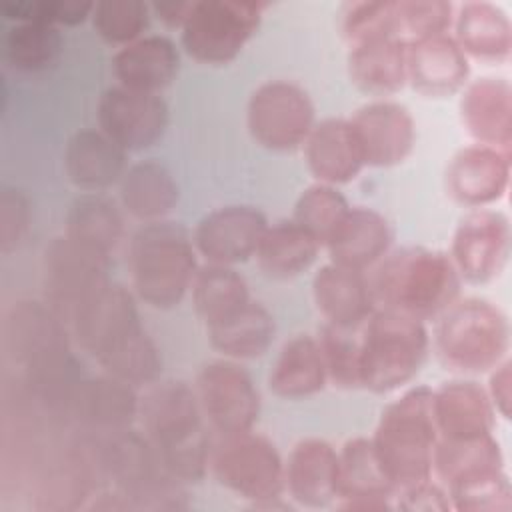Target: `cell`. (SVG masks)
Here are the masks:
<instances>
[{
  "label": "cell",
  "mask_w": 512,
  "mask_h": 512,
  "mask_svg": "<svg viewBox=\"0 0 512 512\" xmlns=\"http://www.w3.org/2000/svg\"><path fill=\"white\" fill-rule=\"evenodd\" d=\"M190 294L194 310L204 326L230 316L252 300L246 278L234 266L212 262L200 264Z\"/></svg>",
  "instance_id": "cell-36"
},
{
  "label": "cell",
  "mask_w": 512,
  "mask_h": 512,
  "mask_svg": "<svg viewBox=\"0 0 512 512\" xmlns=\"http://www.w3.org/2000/svg\"><path fill=\"white\" fill-rule=\"evenodd\" d=\"M284 492L302 508L332 506L338 496V450L324 438L298 440L284 460Z\"/></svg>",
  "instance_id": "cell-21"
},
{
  "label": "cell",
  "mask_w": 512,
  "mask_h": 512,
  "mask_svg": "<svg viewBox=\"0 0 512 512\" xmlns=\"http://www.w3.org/2000/svg\"><path fill=\"white\" fill-rule=\"evenodd\" d=\"M348 76L352 84L376 100L398 94L406 84V44L380 38L348 48Z\"/></svg>",
  "instance_id": "cell-31"
},
{
  "label": "cell",
  "mask_w": 512,
  "mask_h": 512,
  "mask_svg": "<svg viewBox=\"0 0 512 512\" xmlns=\"http://www.w3.org/2000/svg\"><path fill=\"white\" fill-rule=\"evenodd\" d=\"M486 394L492 402V408L504 420H510L512 414V362L510 358L502 360L496 368L488 372Z\"/></svg>",
  "instance_id": "cell-49"
},
{
  "label": "cell",
  "mask_w": 512,
  "mask_h": 512,
  "mask_svg": "<svg viewBox=\"0 0 512 512\" xmlns=\"http://www.w3.org/2000/svg\"><path fill=\"white\" fill-rule=\"evenodd\" d=\"M180 72V50L164 34H144L118 48L112 56V74L120 86L160 94Z\"/></svg>",
  "instance_id": "cell-27"
},
{
  "label": "cell",
  "mask_w": 512,
  "mask_h": 512,
  "mask_svg": "<svg viewBox=\"0 0 512 512\" xmlns=\"http://www.w3.org/2000/svg\"><path fill=\"white\" fill-rule=\"evenodd\" d=\"M194 0H166V2H152L150 10L152 14L166 24L168 28H182L190 10H192Z\"/></svg>",
  "instance_id": "cell-50"
},
{
  "label": "cell",
  "mask_w": 512,
  "mask_h": 512,
  "mask_svg": "<svg viewBox=\"0 0 512 512\" xmlns=\"http://www.w3.org/2000/svg\"><path fill=\"white\" fill-rule=\"evenodd\" d=\"M312 298L324 324L358 330L374 314L376 304L368 272L334 262L322 264L312 278Z\"/></svg>",
  "instance_id": "cell-23"
},
{
  "label": "cell",
  "mask_w": 512,
  "mask_h": 512,
  "mask_svg": "<svg viewBox=\"0 0 512 512\" xmlns=\"http://www.w3.org/2000/svg\"><path fill=\"white\" fill-rule=\"evenodd\" d=\"M208 472L220 486L250 502L252 508H286L284 460L276 444L254 430L218 434L212 440Z\"/></svg>",
  "instance_id": "cell-7"
},
{
  "label": "cell",
  "mask_w": 512,
  "mask_h": 512,
  "mask_svg": "<svg viewBox=\"0 0 512 512\" xmlns=\"http://www.w3.org/2000/svg\"><path fill=\"white\" fill-rule=\"evenodd\" d=\"M110 280V256L66 234L46 244L42 254L44 302L66 324H70L74 312Z\"/></svg>",
  "instance_id": "cell-10"
},
{
  "label": "cell",
  "mask_w": 512,
  "mask_h": 512,
  "mask_svg": "<svg viewBox=\"0 0 512 512\" xmlns=\"http://www.w3.org/2000/svg\"><path fill=\"white\" fill-rule=\"evenodd\" d=\"M448 196L470 210L500 202L510 186V152L468 144L450 158L444 174Z\"/></svg>",
  "instance_id": "cell-16"
},
{
  "label": "cell",
  "mask_w": 512,
  "mask_h": 512,
  "mask_svg": "<svg viewBox=\"0 0 512 512\" xmlns=\"http://www.w3.org/2000/svg\"><path fill=\"white\" fill-rule=\"evenodd\" d=\"M460 122L474 144L504 152L512 148V86L500 76L470 80L458 102Z\"/></svg>",
  "instance_id": "cell-20"
},
{
  "label": "cell",
  "mask_w": 512,
  "mask_h": 512,
  "mask_svg": "<svg viewBox=\"0 0 512 512\" xmlns=\"http://www.w3.org/2000/svg\"><path fill=\"white\" fill-rule=\"evenodd\" d=\"M118 196L122 210L146 224L166 220L180 200V188L162 162L140 160L126 168L118 182Z\"/></svg>",
  "instance_id": "cell-30"
},
{
  "label": "cell",
  "mask_w": 512,
  "mask_h": 512,
  "mask_svg": "<svg viewBox=\"0 0 512 512\" xmlns=\"http://www.w3.org/2000/svg\"><path fill=\"white\" fill-rule=\"evenodd\" d=\"M438 438L470 440L494 434L496 412L486 388L476 380L456 378L432 390Z\"/></svg>",
  "instance_id": "cell-24"
},
{
  "label": "cell",
  "mask_w": 512,
  "mask_h": 512,
  "mask_svg": "<svg viewBox=\"0 0 512 512\" xmlns=\"http://www.w3.org/2000/svg\"><path fill=\"white\" fill-rule=\"evenodd\" d=\"M488 468H504V454L494 434L470 440L438 438L432 456V478H438L442 486Z\"/></svg>",
  "instance_id": "cell-38"
},
{
  "label": "cell",
  "mask_w": 512,
  "mask_h": 512,
  "mask_svg": "<svg viewBox=\"0 0 512 512\" xmlns=\"http://www.w3.org/2000/svg\"><path fill=\"white\" fill-rule=\"evenodd\" d=\"M376 308L400 312L416 320H436L460 298L462 278L448 252L428 246H402L368 270Z\"/></svg>",
  "instance_id": "cell-2"
},
{
  "label": "cell",
  "mask_w": 512,
  "mask_h": 512,
  "mask_svg": "<svg viewBox=\"0 0 512 512\" xmlns=\"http://www.w3.org/2000/svg\"><path fill=\"white\" fill-rule=\"evenodd\" d=\"M138 324L142 322L134 294L120 282L110 280L74 312L68 328L78 344L96 358Z\"/></svg>",
  "instance_id": "cell-22"
},
{
  "label": "cell",
  "mask_w": 512,
  "mask_h": 512,
  "mask_svg": "<svg viewBox=\"0 0 512 512\" xmlns=\"http://www.w3.org/2000/svg\"><path fill=\"white\" fill-rule=\"evenodd\" d=\"M194 390L202 414L218 434H238L254 430L262 400L248 370L230 358H216L196 374Z\"/></svg>",
  "instance_id": "cell-11"
},
{
  "label": "cell",
  "mask_w": 512,
  "mask_h": 512,
  "mask_svg": "<svg viewBox=\"0 0 512 512\" xmlns=\"http://www.w3.org/2000/svg\"><path fill=\"white\" fill-rule=\"evenodd\" d=\"M6 20L44 22L52 26H78L90 20L94 2L90 0H10L0 6Z\"/></svg>",
  "instance_id": "cell-46"
},
{
  "label": "cell",
  "mask_w": 512,
  "mask_h": 512,
  "mask_svg": "<svg viewBox=\"0 0 512 512\" xmlns=\"http://www.w3.org/2000/svg\"><path fill=\"white\" fill-rule=\"evenodd\" d=\"M266 8L262 0H194L180 28L182 50L198 64L226 66L252 40Z\"/></svg>",
  "instance_id": "cell-8"
},
{
  "label": "cell",
  "mask_w": 512,
  "mask_h": 512,
  "mask_svg": "<svg viewBox=\"0 0 512 512\" xmlns=\"http://www.w3.org/2000/svg\"><path fill=\"white\" fill-rule=\"evenodd\" d=\"M316 338L322 350L328 382L340 390L362 388L360 328L352 330V328L322 324Z\"/></svg>",
  "instance_id": "cell-42"
},
{
  "label": "cell",
  "mask_w": 512,
  "mask_h": 512,
  "mask_svg": "<svg viewBox=\"0 0 512 512\" xmlns=\"http://www.w3.org/2000/svg\"><path fill=\"white\" fill-rule=\"evenodd\" d=\"M138 410V388L104 372L80 378L70 396L66 418L80 432H112L134 426Z\"/></svg>",
  "instance_id": "cell-18"
},
{
  "label": "cell",
  "mask_w": 512,
  "mask_h": 512,
  "mask_svg": "<svg viewBox=\"0 0 512 512\" xmlns=\"http://www.w3.org/2000/svg\"><path fill=\"white\" fill-rule=\"evenodd\" d=\"M210 346L230 360H254L268 352L276 336L272 312L258 300H248L230 316L206 326Z\"/></svg>",
  "instance_id": "cell-33"
},
{
  "label": "cell",
  "mask_w": 512,
  "mask_h": 512,
  "mask_svg": "<svg viewBox=\"0 0 512 512\" xmlns=\"http://www.w3.org/2000/svg\"><path fill=\"white\" fill-rule=\"evenodd\" d=\"M406 80L424 98H448L470 82V60L450 34L424 38L406 46Z\"/></svg>",
  "instance_id": "cell-19"
},
{
  "label": "cell",
  "mask_w": 512,
  "mask_h": 512,
  "mask_svg": "<svg viewBox=\"0 0 512 512\" xmlns=\"http://www.w3.org/2000/svg\"><path fill=\"white\" fill-rule=\"evenodd\" d=\"M348 210L350 202L336 186L314 182L300 192L290 218L308 230L324 248Z\"/></svg>",
  "instance_id": "cell-41"
},
{
  "label": "cell",
  "mask_w": 512,
  "mask_h": 512,
  "mask_svg": "<svg viewBox=\"0 0 512 512\" xmlns=\"http://www.w3.org/2000/svg\"><path fill=\"white\" fill-rule=\"evenodd\" d=\"M320 242L292 218L266 226L256 248L258 268L274 280H290L306 272L318 258Z\"/></svg>",
  "instance_id": "cell-34"
},
{
  "label": "cell",
  "mask_w": 512,
  "mask_h": 512,
  "mask_svg": "<svg viewBox=\"0 0 512 512\" xmlns=\"http://www.w3.org/2000/svg\"><path fill=\"white\" fill-rule=\"evenodd\" d=\"M128 152L112 142L100 128L74 132L64 146L66 178L82 192H102L124 176Z\"/></svg>",
  "instance_id": "cell-29"
},
{
  "label": "cell",
  "mask_w": 512,
  "mask_h": 512,
  "mask_svg": "<svg viewBox=\"0 0 512 512\" xmlns=\"http://www.w3.org/2000/svg\"><path fill=\"white\" fill-rule=\"evenodd\" d=\"M328 374L318 338L312 334H294L288 338L268 374V386L278 398L300 400L322 392Z\"/></svg>",
  "instance_id": "cell-32"
},
{
  "label": "cell",
  "mask_w": 512,
  "mask_h": 512,
  "mask_svg": "<svg viewBox=\"0 0 512 512\" xmlns=\"http://www.w3.org/2000/svg\"><path fill=\"white\" fill-rule=\"evenodd\" d=\"M430 350L426 322L376 308L360 328V378L372 394L408 386L422 370Z\"/></svg>",
  "instance_id": "cell-6"
},
{
  "label": "cell",
  "mask_w": 512,
  "mask_h": 512,
  "mask_svg": "<svg viewBox=\"0 0 512 512\" xmlns=\"http://www.w3.org/2000/svg\"><path fill=\"white\" fill-rule=\"evenodd\" d=\"M370 440L394 494L430 480L438 442L432 388H406L382 410Z\"/></svg>",
  "instance_id": "cell-4"
},
{
  "label": "cell",
  "mask_w": 512,
  "mask_h": 512,
  "mask_svg": "<svg viewBox=\"0 0 512 512\" xmlns=\"http://www.w3.org/2000/svg\"><path fill=\"white\" fill-rule=\"evenodd\" d=\"M316 126L310 94L292 80H266L246 104V128L252 140L270 152H294Z\"/></svg>",
  "instance_id": "cell-9"
},
{
  "label": "cell",
  "mask_w": 512,
  "mask_h": 512,
  "mask_svg": "<svg viewBox=\"0 0 512 512\" xmlns=\"http://www.w3.org/2000/svg\"><path fill=\"white\" fill-rule=\"evenodd\" d=\"M450 506L456 512H510L512 484L504 468H488L464 474L446 486Z\"/></svg>",
  "instance_id": "cell-40"
},
{
  "label": "cell",
  "mask_w": 512,
  "mask_h": 512,
  "mask_svg": "<svg viewBox=\"0 0 512 512\" xmlns=\"http://www.w3.org/2000/svg\"><path fill=\"white\" fill-rule=\"evenodd\" d=\"M454 42L466 54L486 64H504L512 56V22L490 0H468L454 10Z\"/></svg>",
  "instance_id": "cell-28"
},
{
  "label": "cell",
  "mask_w": 512,
  "mask_h": 512,
  "mask_svg": "<svg viewBox=\"0 0 512 512\" xmlns=\"http://www.w3.org/2000/svg\"><path fill=\"white\" fill-rule=\"evenodd\" d=\"M192 232L174 220L142 224L128 244V270L138 300L156 310L176 308L198 272Z\"/></svg>",
  "instance_id": "cell-3"
},
{
  "label": "cell",
  "mask_w": 512,
  "mask_h": 512,
  "mask_svg": "<svg viewBox=\"0 0 512 512\" xmlns=\"http://www.w3.org/2000/svg\"><path fill=\"white\" fill-rule=\"evenodd\" d=\"M30 224V202L22 190L4 186L0 194V248L12 252L24 238Z\"/></svg>",
  "instance_id": "cell-47"
},
{
  "label": "cell",
  "mask_w": 512,
  "mask_h": 512,
  "mask_svg": "<svg viewBox=\"0 0 512 512\" xmlns=\"http://www.w3.org/2000/svg\"><path fill=\"white\" fill-rule=\"evenodd\" d=\"M338 16L340 34L348 48L370 40L396 38V0L344 2Z\"/></svg>",
  "instance_id": "cell-44"
},
{
  "label": "cell",
  "mask_w": 512,
  "mask_h": 512,
  "mask_svg": "<svg viewBox=\"0 0 512 512\" xmlns=\"http://www.w3.org/2000/svg\"><path fill=\"white\" fill-rule=\"evenodd\" d=\"M64 50V34L44 22H16L4 36L6 62L20 72H40L52 66Z\"/></svg>",
  "instance_id": "cell-39"
},
{
  "label": "cell",
  "mask_w": 512,
  "mask_h": 512,
  "mask_svg": "<svg viewBox=\"0 0 512 512\" xmlns=\"http://www.w3.org/2000/svg\"><path fill=\"white\" fill-rule=\"evenodd\" d=\"M434 322L432 346L436 358L454 374H488L508 358V316L486 298L460 296Z\"/></svg>",
  "instance_id": "cell-5"
},
{
  "label": "cell",
  "mask_w": 512,
  "mask_h": 512,
  "mask_svg": "<svg viewBox=\"0 0 512 512\" xmlns=\"http://www.w3.org/2000/svg\"><path fill=\"white\" fill-rule=\"evenodd\" d=\"M408 510V512H448L452 510L450 498L446 488L434 478L400 490L394 494V510Z\"/></svg>",
  "instance_id": "cell-48"
},
{
  "label": "cell",
  "mask_w": 512,
  "mask_h": 512,
  "mask_svg": "<svg viewBox=\"0 0 512 512\" xmlns=\"http://www.w3.org/2000/svg\"><path fill=\"white\" fill-rule=\"evenodd\" d=\"M96 118L98 128L124 152H140L164 136L170 110L160 94L114 84L100 94Z\"/></svg>",
  "instance_id": "cell-13"
},
{
  "label": "cell",
  "mask_w": 512,
  "mask_h": 512,
  "mask_svg": "<svg viewBox=\"0 0 512 512\" xmlns=\"http://www.w3.org/2000/svg\"><path fill=\"white\" fill-rule=\"evenodd\" d=\"M348 120L358 136L366 166L392 168L408 160L414 152V116L396 100L382 98L366 102Z\"/></svg>",
  "instance_id": "cell-15"
},
{
  "label": "cell",
  "mask_w": 512,
  "mask_h": 512,
  "mask_svg": "<svg viewBox=\"0 0 512 512\" xmlns=\"http://www.w3.org/2000/svg\"><path fill=\"white\" fill-rule=\"evenodd\" d=\"M150 16V4L142 0H98L90 22L104 42L122 48L146 34Z\"/></svg>",
  "instance_id": "cell-43"
},
{
  "label": "cell",
  "mask_w": 512,
  "mask_h": 512,
  "mask_svg": "<svg viewBox=\"0 0 512 512\" xmlns=\"http://www.w3.org/2000/svg\"><path fill=\"white\" fill-rule=\"evenodd\" d=\"M332 506L346 512L394 510V488L370 436H354L338 448V496Z\"/></svg>",
  "instance_id": "cell-17"
},
{
  "label": "cell",
  "mask_w": 512,
  "mask_h": 512,
  "mask_svg": "<svg viewBox=\"0 0 512 512\" xmlns=\"http://www.w3.org/2000/svg\"><path fill=\"white\" fill-rule=\"evenodd\" d=\"M138 420L172 478L194 484L208 474L212 438L194 386L176 378L146 386Z\"/></svg>",
  "instance_id": "cell-1"
},
{
  "label": "cell",
  "mask_w": 512,
  "mask_h": 512,
  "mask_svg": "<svg viewBox=\"0 0 512 512\" xmlns=\"http://www.w3.org/2000/svg\"><path fill=\"white\" fill-rule=\"evenodd\" d=\"M64 234L88 248L112 256L124 236L122 208L102 192H84L68 206Z\"/></svg>",
  "instance_id": "cell-35"
},
{
  "label": "cell",
  "mask_w": 512,
  "mask_h": 512,
  "mask_svg": "<svg viewBox=\"0 0 512 512\" xmlns=\"http://www.w3.org/2000/svg\"><path fill=\"white\" fill-rule=\"evenodd\" d=\"M96 362L106 374L136 388L154 384L162 374V354L142 324L104 348L96 356Z\"/></svg>",
  "instance_id": "cell-37"
},
{
  "label": "cell",
  "mask_w": 512,
  "mask_h": 512,
  "mask_svg": "<svg viewBox=\"0 0 512 512\" xmlns=\"http://www.w3.org/2000/svg\"><path fill=\"white\" fill-rule=\"evenodd\" d=\"M454 4L446 0H396V38L406 46L424 38L448 34Z\"/></svg>",
  "instance_id": "cell-45"
},
{
  "label": "cell",
  "mask_w": 512,
  "mask_h": 512,
  "mask_svg": "<svg viewBox=\"0 0 512 512\" xmlns=\"http://www.w3.org/2000/svg\"><path fill=\"white\" fill-rule=\"evenodd\" d=\"M512 250L510 220L502 210H468L456 224L448 256L470 284H488L502 276Z\"/></svg>",
  "instance_id": "cell-12"
},
{
  "label": "cell",
  "mask_w": 512,
  "mask_h": 512,
  "mask_svg": "<svg viewBox=\"0 0 512 512\" xmlns=\"http://www.w3.org/2000/svg\"><path fill=\"white\" fill-rule=\"evenodd\" d=\"M394 232L384 214L368 206H350L326 242L330 262L368 272L392 248Z\"/></svg>",
  "instance_id": "cell-26"
},
{
  "label": "cell",
  "mask_w": 512,
  "mask_h": 512,
  "mask_svg": "<svg viewBox=\"0 0 512 512\" xmlns=\"http://www.w3.org/2000/svg\"><path fill=\"white\" fill-rule=\"evenodd\" d=\"M268 224L266 214L256 206L226 204L198 220L192 240L206 262L236 266L254 258Z\"/></svg>",
  "instance_id": "cell-14"
},
{
  "label": "cell",
  "mask_w": 512,
  "mask_h": 512,
  "mask_svg": "<svg viewBox=\"0 0 512 512\" xmlns=\"http://www.w3.org/2000/svg\"><path fill=\"white\" fill-rule=\"evenodd\" d=\"M308 172L320 184L342 186L364 170V154L348 118H324L316 122L304 146Z\"/></svg>",
  "instance_id": "cell-25"
}]
</instances>
